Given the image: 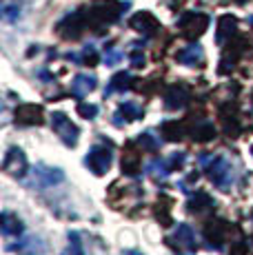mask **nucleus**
I'll return each instance as SVG.
<instances>
[{"label": "nucleus", "mask_w": 253, "mask_h": 255, "mask_svg": "<svg viewBox=\"0 0 253 255\" xmlns=\"http://www.w3.org/2000/svg\"><path fill=\"white\" fill-rule=\"evenodd\" d=\"M207 175H209V180L222 191H229L233 184V166L227 158H222V155L211 160V164L207 166Z\"/></svg>", "instance_id": "obj_1"}, {"label": "nucleus", "mask_w": 253, "mask_h": 255, "mask_svg": "<svg viewBox=\"0 0 253 255\" xmlns=\"http://www.w3.org/2000/svg\"><path fill=\"white\" fill-rule=\"evenodd\" d=\"M51 129L67 146H76L78 144L80 129H78L74 122H71V118H67L62 111H53V114H51Z\"/></svg>", "instance_id": "obj_2"}, {"label": "nucleus", "mask_w": 253, "mask_h": 255, "mask_svg": "<svg viewBox=\"0 0 253 255\" xmlns=\"http://www.w3.org/2000/svg\"><path fill=\"white\" fill-rule=\"evenodd\" d=\"M171 247H176L178 255H193L198 251V242H196V233H193V229L189 227V224H178L173 235L167 240Z\"/></svg>", "instance_id": "obj_3"}, {"label": "nucleus", "mask_w": 253, "mask_h": 255, "mask_svg": "<svg viewBox=\"0 0 253 255\" xmlns=\"http://www.w3.org/2000/svg\"><path fill=\"white\" fill-rule=\"evenodd\" d=\"M111 162H114V153H111V149H107V146H91L89 153H87L85 158V164L89 166V171L94 175H105L107 171L111 169Z\"/></svg>", "instance_id": "obj_4"}, {"label": "nucleus", "mask_w": 253, "mask_h": 255, "mask_svg": "<svg viewBox=\"0 0 253 255\" xmlns=\"http://www.w3.org/2000/svg\"><path fill=\"white\" fill-rule=\"evenodd\" d=\"M27 169H29V162H27V155L22 153V149H18V146H11V149L7 151V155H4L2 160V171L7 175H11V178H25L27 175Z\"/></svg>", "instance_id": "obj_5"}, {"label": "nucleus", "mask_w": 253, "mask_h": 255, "mask_svg": "<svg viewBox=\"0 0 253 255\" xmlns=\"http://www.w3.org/2000/svg\"><path fill=\"white\" fill-rule=\"evenodd\" d=\"M178 27H180V31H182L184 36H189V38L202 36L204 29L209 27V16L198 13V11H189V13H184V16L180 18Z\"/></svg>", "instance_id": "obj_6"}, {"label": "nucleus", "mask_w": 253, "mask_h": 255, "mask_svg": "<svg viewBox=\"0 0 253 255\" xmlns=\"http://www.w3.org/2000/svg\"><path fill=\"white\" fill-rule=\"evenodd\" d=\"M96 87H98V78L94 73H78L71 82V93L76 98H85L91 91H96Z\"/></svg>", "instance_id": "obj_7"}, {"label": "nucleus", "mask_w": 253, "mask_h": 255, "mask_svg": "<svg viewBox=\"0 0 253 255\" xmlns=\"http://www.w3.org/2000/svg\"><path fill=\"white\" fill-rule=\"evenodd\" d=\"M33 175L38 178V184L40 186H51L65 180V173L60 169H53V166H45V164H38L33 169Z\"/></svg>", "instance_id": "obj_8"}, {"label": "nucleus", "mask_w": 253, "mask_h": 255, "mask_svg": "<svg viewBox=\"0 0 253 255\" xmlns=\"http://www.w3.org/2000/svg\"><path fill=\"white\" fill-rule=\"evenodd\" d=\"M16 120L20 122V125H40L42 107L40 105H20L16 109Z\"/></svg>", "instance_id": "obj_9"}, {"label": "nucleus", "mask_w": 253, "mask_h": 255, "mask_svg": "<svg viewBox=\"0 0 253 255\" xmlns=\"http://www.w3.org/2000/svg\"><path fill=\"white\" fill-rule=\"evenodd\" d=\"M178 60L182 62V65L196 67V65H200V62L204 60V51H202V47L198 45V42H191L187 49H182V51L178 53Z\"/></svg>", "instance_id": "obj_10"}, {"label": "nucleus", "mask_w": 253, "mask_h": 255, "mask_svg": "<svg viewBox=\"0 0 253 255\" xmlns=\"http://www.w3.org/2000/svg\"><path fill=\"white\" fill-rule=\"evenodd\" d=\"M131 27L138 29V31L147 33V36H151V33L158 29V22H155V18L151 16V13L142 11V13H135L133 18H131Z\"/></svg>", "instance_id": "obj_11"}, {"label": "nucleus", "mask_w": 253, "mask_h": 255, "mask_svg": "<svg viewBox=\"0 0 253 255\" xmlns=\"http://www.w3.org/2000/svg\"><path fill=\"white\" fill-rule=\"evenodd\" d=\"M0 224H2V233L4 235H20L22 233V222L18 215L9 213V211H2L0 215Z\"/></svg>", "instance_id": "obj_12"}, {"label": "nucleus", "mask_w": 253, "mask_h": 255, "mask_svg": "<svg viewBox=\"0 0 253 255\" xmlns=\"http://www.w3.org/2000/svg\"><path fill=\"white\" fill-rule=\"evenodd\" d=\"M184 105H187V91L182 87H171L164 96V107L167 109H182Z\"/></svg>", "instance_id": "obj_13"}, {"label": "nucleus", "mask_w": 253, "mask_h": 255, "mask_svg": "<svg viewBox=\"0 0 253 255\" xmlns=\"http://www.w3.org/2000/svg\"><path fill=\"white\" fill-rule=\"evenodd\" d=\"M123 116L126 118V120H138L140 116H142V109H140L138 105H135V102H123V105H120V109L116 111V120H114V125L116 127H120V120H123Z\"/></svg>", "instance_id": "obj_14"}, {"label": "nucleus", "mask_w": 253, "mask_h": 255, "mask_svg": "<svg viewBox=\"0 0 253 255\" xmlns=\"http://www.w3.org/2000/svg\"><path fill=\"white\" fill-rule=\"evenodd\" d=\"M129 87H131V76L120 71L109 80V85H107V89H105V96H111L114 91H125V89H129Z\"/></svg>", "instance_id": "obj_15"}, {"label": "nucleus", "mask_w": 253, "mask_h": 255, "mask_svg": "<svg viewBox=\"0 0 253 255\" xmlns=\"http://www.w3.org/2000/svg\"><path fill=\"white\" fill-rule=\"evenodd\" d=\"M211 207H213V200L209 198L207 193H198L196 198L189 202V211H193V213H202V211H207Z\"/></svg>", "instance_id": "obj_16"}, {"label": "nucleus", "mask_w": 253, "mask_h": 255, "mask_svg": "<svg viewBox=\"0 0 253 255\" xmlns=\"http://www.w3.org/2000/svg\"><path fill=\"white\" fill-rule=\"evenodd\" d=\"M160 138H155L151 131H144V133L138 135V144H142V149H149V151H155L160 146Z\"/></svg>", "instance_id": "obj_17"}, {"label": "nucleus", "mask_w": 253, "mask_h": 255, "mask_svg": "<svg viewBox=\"0 0 253 255\" xmlns=\"http://www.w3.org/2000/svg\"><path fill=\"white\" fill-rule=\"evenodd\" d=\"M65 255H85V249H82L80 235L76 231H69V249H67Z\"/></svg>", "instance_id": "obj_18"}, {"label": "nucleus", "mask_w": 253, "mask_h": 255, "mask_svg": "<svg viewBox=\"0 0 253 255\" xmlns=\"http://www.w3.org/2000/svg\"><path fill=\"white\" fill-rule=\"evenodd\" d=\"M138 169H140V160H138V155H133V153H126L125 155V160H123V171L125 173H138Z\"/></svg>", "instance_id": "obj_19"}, {"label": "nucleus", "mask_w": 253, "mask_h": 255, "mask_svg": "<svg viewBox=\"0 0 253 255\" xmlns=\"http://www.w3.org/2000/svg\"><path fill=\"white\" fill-rule=\"evenodd\" d=\"M2 18L9 22H16L20 18V4H4L2 7Z\"/></svg>", "instance_id": "obj_20"}, {"label": "nucleus", "mask_w": 253, "mask_h": 255, "mask_svg": "<svg viewBox=\"0 0 253 255\" xmlns=\"http://www.w3.org/2000/svg\"><path fill=\"white\" fill-rule=\"evenodd\" d=\"M123 51H116V49H107V53H105V65L107 67H116L120 60H123Z\"/></svg>", "instance_id": "obj_21"}, {"label": "nucleus", "mask_w": 253, "mask_h": 255, "mask_svg": "<svg viewBox=\"0 0 253 255\" xmlns=\"http://www.w3.org/2000/svg\"><path fill=\"white\" fill-rule=\"evenodd\" d=\"M184 160H187V155L180 151V153H173L171 158L167 160V166H169V171H176V169H180V166L184 164Z\"/></svg>", "instance_id": "obj_22"}, {"label": "nucleus", "mask_w": 253, "mask_h": 255, "mask_svg": "<svg viewBox=\"0 0 253 255\" xmlns=\"http://www.w3.org/2000/svg\"><path fill=\"white\" fill-rule=\"evenodd\" d=\"M78 114L80 116H85V118H96L98 116V107L96 105H85V102H80V105H78Z\"/></svg>", "instance_id": "obj_23"}, {"label": "nucleus", "mask_w": 253, "mask_h": 255, "mask_svg": "<svg viewBox=\"0 0 253 255\" xmlns=\"http://www.w3.org/2000/svg\"><path fill=\"white\" fill-rule=\"evenodd\" d=\"M131 65H133V67H142L144 65V56H142V53H138V51L131 53Z\"/></svg>", "instance_id": "obj_24"}, {"label": "nucleus", "mask_w": 253, "mask_h": 255, "mask_svg": "<svg viewBox=\"0 0 253 255\" xmlns=\"http://www.w3.org/2000/svg\"><path fill=\"white\" fill-rule=\"evenodd\" d=\"M125 255H142V253H138V251H126Z\"/></svg>", "instance_id": "obj_25"}]
</instances>
